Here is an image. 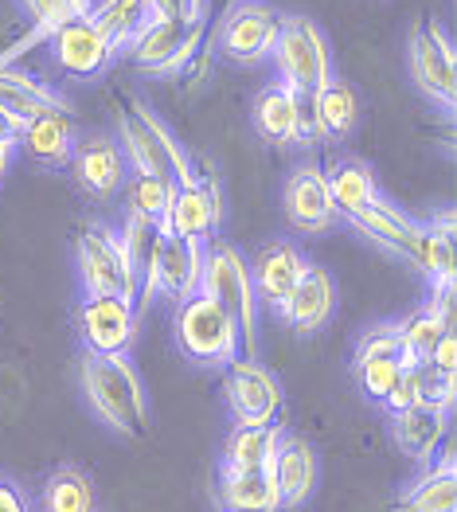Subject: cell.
<instances>
[{
    "label": "cell",
    "mask_w": 457,
    "mask_h": 512,
    "mask_svg": "<svg viewBox=\"0 0 457 512\" xmlns=\"http://www.w3.org/2000/svg\"><path fill=\"white\" fill-rule=\"evenodd\" d=\"M79 384L90 407L102 415V423L118 430L122 438H145L149 434V399L137 368L125 356H90L79 360Z\"/></svg>",
    "instance_id": "obj_1"
},
{
    "label": "cell",
    "mask_w": 457,
    "mask_h": 512,
    "mask_svg": "<svg viewBox=\"0 0 457 512\" xmlns=\"http://www.w3.org/2000/svg\"><path fill=\"white\" fill-rule=\"evenodd\" d=\"M118 133H122V157L125 169L141 172V176H165L176 188L196 184L192 161L184 153V145L172 137V129L137 98L118 102Z\"/></svg>",
    "instance_id": "obj_2"
},
{
    "label": "cell",
    "mask_w": 457,
    "mask_h": 512,
    "mask_svg": "<svg viewBox=\"0 0 457 512\" xmlns=\"http://www.w3.org/2000/svg\"><path fill=\"white\" fill-rule=\"evenodd\" d=\"M200 294L211 298L235 325L239 337L247 341V352H254V317H258V298L250 282L247 258L239 255L231 243L208 239L204 243V270H200Z\"/></svg>",
    "instance_id": "obj_3"
},
{
    "label": "cell",
    "mask_w": 457,
    "mask_h": 512,
    "mask_svg": "<svg viewBox=\"0 0 457 512\" xmlns=\"http://www.w3.org/2000/svg\"><path fill=\"white\" fill-rule=\"evenodd\" d=\"M270 55L282 75V86L293 90L297 98H313L333 79V59H329L325 36L305 16H278V36H274Z\"/></svg>",
    "instance_id": "obj_4"
},
{
    "label": "cell",
    "mask_w": 457,
    "mask_h": 512,
    "mask_svg": "<svg viewBox=\"0 0 457 512\" xmlns=\"http://www.w3.org/2000/svg\"><path fill=\"white\" fill-rule=\"evenodd\" d=\"M176 344L196 364H231L239 360V325L204 294H192L176 305Z\"/></svg>",
    "instance_id": "obj_5"
},
{
    "label": "cell",
    "mask_w": 457,
    "mask_h": 512,
    "mask_svg": "<svg viewBox=\"0 0 457 512\" xmlns=\"http://www.w3.org/2000/svg\"><path fill=\"white\" fill-rule=\"evenodd\" d=\"M75 258H79V278L83 290L94 298H125L137 309V274L125 258V247L118 231L90 223L83 227L79 243H75Z\"/></svg>",
    "instance_id": "obj_6"
},
{
    "label": "cell",
    "mask_w": 457,
    "mask_h": 512,
    "mask_svg": "<svg viewBox=\"0 0 457 512\" xmlns=\"http://www.w3.org/2000/svg\"><path fill=\"white\" fill-rule=\"evenodd\" d=\"M204 20H165V16H153L145 28H141V36L129 43V59L141 67V71H149V75H180L188 63H192V55L200 51V43H204Z\"/></svg>",
    "instance_id": "obj_7"
},
{
    "label": "cell",
    "mask_w": 457,
    "mask_h": 512,
    "mask_svg": "<svg viewBox=\"0 0 457 512\" xmlns=\"http://www.w3.org/2000/svg\"><path fill=\"white\" fill-rule=\"evenodd\" d=\"M223 391H227V407H231V415H235L239 427H270V423H278L282 403H286L278 376L266 372L254 356L227 364V384H223Z\"/></svg>",
    "instance_id": "obj_8"
},
{
    "label": "cell",
    "mask_w": 457,
    "mask_h": 512,
    "mask_svg": "<svg viewBox=\"0 0 457 512\" xmlns=\"http://www.w3.org/2000/svg\"><path fill=\"white\" fill-rule=\"evenodd\" d=\"M411 75L426 98L454 110L457 102V59L450 36L434 20H418L411 32Z\"/></svg>",
    "instance_id": "obj_9"
},
{
    "label": "cell",
    "mask_w": 457,
    "mask_h": 512,
    "mask_svg": "<svg viewBox=\"0 0 457 512\" xmlns=\"http://www.w3.org/2000/svg\"><path fill=\"white\" fill-rule=\"evenodd\" d=\"M274 36H278V12L270 4L262 0L231 4L219 24V51L235 63H262L274 51Z\"/></svg>",
    "instance_id": "obj_10"
},
{
    "label": "cell",
    "mask_w": 457,
    "mask_h": 512,
    "mask_svg": "<svg viewBox=\"0 0 457 512\" xmlns=\"http://www.w3.org/2000/svg\"><path fill=\"white\" fill-rule=\"evenodd\" d=\"M137 329V309L125 298H94L86 294L79 309V333L90 356H125Z\"/></svg>",
    "instance_id": "obj_11"
},
{
    "label": "cell",
    "mask_w": 457,
    "mask_h": 512,
    "mask_svg": "<svg viewBox=\"0 0 457 512\" xmlns=\"http://www.w3.org/2000/svg\"><path fill=\"white\" fill-rule=\"evenodd\" d=\"M282 204H286V219H290L297 231L325 235L336 223L329 180H325V169H317V165H301V169L293 172L290 180H286Z\"/></svg>",
    "instance_id": "obj_12"
},
{
    "label": "cell",
    "mask_w": 457,
    "mask_h": 512,
    "mask_svg": "<svg viewBox=\"0 0 457 512\" xmlns=\"http://www.w3.org/2000/svg\"><path fill=\"white\" fill-rule=\"evenodd\" d=\"M71 172H75V184L94 200H110L114 192H122L125 176H129L122 149L110 137L79 141L71 153Z\"/></svg>",
    "instance_id": "obj_13"
},
{
    "label": "cell",
    "mask_w": 457,
    "mask_h": 512,
    "mask_svg": "<svg viewBox=\"0 0 457 512\" xmlns=\"http://www.w3.org/2000/svg\"><path fill=\"white\" fill-rule=\"evenodd\" d=\"M51 40V51L59 59V67L75 79H90V75H102L110 63H114V47L106 43V36L90 24V20H71L63 24L59 32L47 36Z\"/></svg>",
    "instance_id": "obj_14"
},
{
    "label": "cell",
    "mask_w": 457,
    "mask_h": 512,
    "mask_svg": "<svg viewBox=\"0 0 457 512\" xmlns=\"http://www.w3.org/2000/svg\"><path fill=\"white\" fill-rule=\"evenodd\" d=\"M454 329V290H434L430 301L415 309L403 325H399V344H403V368L426 364L438 341Z\"/></svg>",
    "instance_id": "obj_15"
},
{
    "label": "cell",
    "mask_w": 457,
    "mask_h": 512,
    "mask_svg": "<svg viewBox=\"0 0 457 512\" xmlns=\"http://www.w3.org/2000/svg\"><path fill=\"white\" fill-rule=\"evenodd\" d=\"M215 227H219V188L204 176H196V184L176 188L172 208L165 215L168 235H184V239L208 243L215 235Z\"/></svg>",
    "instance_id": "obj_16"
},
{
    "label": "cell",
    "mask_w": 457,
    "mask_h": 512,
    "mask_svg": "<svg viewBox=\"0 0 457 512\" xmlns=\"http://www.w3.org/2000/svg\"><path fill=\"white\" fill-rule=\"evenodd\" d=\"M305 270H309V262H305V255L293 243H270V247H262L258 258L250 262L254 298L270 301L274 309H282Z\"/></svg>",
    "instance_id": "obj_17"
},
{
    "label": "cell",
    "mask_w": 457,
    "mask_h": 512,
    "mask_svg": "<svg viewBox=\"0 0 457 512\" xmlns=\"http://www.w3.org/2000/svg\"><path fill=\"white\" fill-rule=\"evenodd\" d=\"M16 145H20L32 161L47 165V169H63V165H71V153H75L79 137H75V122H71L67 110H47V114H40V118H32V122L20 126Z\"/></svg>",
    "instance_id": "obj_18"
},
{
    "label": "cell",
    "mask_w": 457,
    "mask_h": 512,
    "mask_svg": "<svg viewBox=\"0 0 457 512\" xmlns=\"http://www.w3.org/2000/svg\"><path fill=\"white\" fill-rule=\"evenodd\" d=\"M200 270H204V243L165 231L161 258H157V294L172 298L176 305L200 294Z\"/></svg>",
    "instance_id": "obj_19"
},
{
    "label": "cell",
    "mask_w": 457,
    "mask_h": 512,
    "mask_svg": "<svg viewBox=\"0 0 457 512\" xmlns=\"http://www.w3.org/2000/svg\"><path fill=\"white\" fill-rule=\"evenodd\" d=\"M333 305H336L333 278H329L321 266H309L278 313L286 317V325H290L293 333L309 337V333H317V329H325V325H329Z\"/></svg>",
    "instance_id": "obj_20"
},
{
    "label": "cell",
    "mask_w": 457,
    "mask_h": 512,
    "mask_svg": "<svg viewBox=\"0 0 457 512\" xmlns=\"http://www.w3.org/2000/svg\"><path fill=\"white\" fill-rule=\"evenodd\" d=\"M391 434H395V446L415 458V462H434L438 446L446 442L450 434V411L442 407H407V411H395L391 415Z\"/></svg>",
    "instance_id": "obj_21"
},
{
    "label": "cell",
    "mask_w": 457,
    "mask_h": 512,
    "mask_svg": "<svg viewBox=\"0 0 457 512\" xmlns=\"http://www.w3.org/2000/svg\"><path fill=\"white\" fill-rule=\"evenodd\" d=\"M407 258L434 282V290H454V215L446 212L438 223H426V227L418 223L415 251Z\"/></svg>",
    "instance_id": "obj_22"
},
{
    "label": "cell",
    "mask_w": 457,
    "mask_h": 512,
    "mask_svg": "<svg viewBox=\"0 0 457 512\" xmlns=\"http://www.w3.org/2000/svg\"><path fill=\"white\" fill-rule=\"evenodd\" d=\"M47 110H67V102L59 98V90H51L47 83L20 75V71H4L0 67V114L12 118L16 126L40 118Z\"/></svg>",
    "instance_id": "obj_23"
},
{
    "label": "cell",
    "mask_w": 457,
    "mask_h": 512,
    "mask_svg": "<svg viewBox=\"0 0 457 512\" xmlns=\"http://www.w3.org/2000/svg\"><path fill=\"white\" fill-rule=\"evenodd\" d=\"M282 427H235L227 446H223V470L219 473H262L274 466L278 446H282Z\"/></svg>",
    "instance_id": "obj_24"
},
{
    "label": "cell",
    "mask_w": 457,
    "mask_h": 512,
    "mask_svg": "<svg viewBox=\"0 0 457 512\" xmlns=\"http://www.w3.org/2000/svg\"><path fill=\"white\" fill-rule=\"evenodd\" d=\"M270 473H274V485H278L282 505L309 501V493L317 485V454H313V446L305 438H282Z\"/></svg>",
    "instance_id": "obj_25"
},
{
    "label": "cell",
    "mask_w": 457,
    "mask_h": 512,
    "mask_svg": "<svg viewBox=\"0 0 457 512\" xmlns=\"http://www.w3.org/2000/svg\"><path fill=\"white\" fill-rule=\"evenodd\" d=\"M399 512H457V458L442 450V458L403 493Z\"/></svg>",
    "instance_id": "obj_26"
},
{
    "label": "cell",
    "mask_w": 457,
    "mask_h": 512,
    "mask_svg": "<svg viewBox=\"0 0 457 512\" xmlns=\"http://www.w3.org/2000/svg\"><path fill=\"white\" fill-rule=\"evenodd\" d=\"M215 501L223 512H278L282 497L274 485V473H219Z\"/></svg>",
    "instance_id": "obj_27"
},
{
    "label": "cell",
    "mask_w": 457,
    "mask_h": 512,
    "mask_svg": "<svg viewBox=\"0 0 457 512\" xmlns=\"http://www.w3.org/2000/svg\"><path fill=\"white\" fill-rule=\"evenodd\" d=\"M250 122L254 129L266 137V141H274V145H293L297 141V122H301V98L286 90V86H266L258 98H254V106H250Z\"/></svg>",
    "instance_id": "obj_28"
},
{
    "label": "cell",
    "mask_w": 457,
    "mask_h": 512,
    "mask_svg": "<svg viewBox=\"0 0 457 512\" xmlns=\"http://www.w3.org/2000/svg\"><path fill=\"white\" fill-rule=\"evenodd\" d=\"M86 20L106 36V43L118 51H129V43L141 36V28L153 20L145 0H94L86 8Z\"/></svg>",
    "instance_id": "obj_29"
},
{
    "label": "cell",
    "mask_w": 457,
    "mask_h": 512,
    "mask_svg": "<svg viewBox=\"0 0 457 512\" xmlns=\"http://www.w3.org/2000/svg\"><path fill=\"white\" fill-rule=\"evenodd\" d=\"M352 223L375 239V243H383V247H391V251H399V255H411L415 251V239H418V223L411 215H403L395 204H387L383 196L368 204L360 215H352Z\"/></svg>",
    "instance_id": "obj_30"
},
{
    "label": "cell",
    "mask_w": 457,
    "mask_h": 512,
    "mask_svg": "<svg viewBox=\"0 0 457 512\" xmlns=\"http://www.w3.org/2000/svg\"><path fill=\"white\" fill-rule=\"evenodd\" d=\"M309 106H313L317 126H321L325 137H348L360 122V98L344 79H329L309 98Z\"/></svg>",
    "instance_id": "obj_31"
},
{
    "label": "cell",
    "mask_w": 457,
    "mask_h": 512,
    "mask_svg": "<svg viewBox=\"0 0 457 512\" xmlns=\"http://www.w3.org/2000/svg\"><path fill=\"white\" fill-rule=\"evenodd\" d=\"M325 180H329V196H333L336 215L352 219V215H360L368 204L379 200L372 172L364 169V165H356V161H340L333 172H325Z\"/></svg>",
    "instance_id": "obj_32"
},
{
    "label": "cell",
    "mask_w": 457,
    "mask_h": 512,
    "mask_svg": "<svg viewBox=\"0 0 457 512\" xmlns=\"http://www.w3.org/2000/svg\"><path fill=\"white\" fill-rule=\"evenodd\" d=\"M43 512H94L98 497H94V481L75 466H63L43 481Z\"/></svg>",
    "instance_id": "obj_33"
},
{
    "label": "cell",
    "mask_w": 457,
    "mask_h": 512,
    "mask_svg": "<svg viewBox=\"0 0 457 512\" xmlns=\"http://www.w3.org/2000/svg\"><path fill=\"white\" fill-rule=\"evenodd\" d=\"M125 215H137V219H153V223H165L168 208H172V196H176V184L165 176H125Z\"/></svg>",
    "instance_id": "obj_34"
},
{
    "label": "cell",
    "mask_w": 457,
    "mask_h": 512,
    "mask_svg": "<svg viewBox=\"0 0 457 512\" xmlns=\"http://www.w3.org/2000/svg\"><path fill=\"white\" fill-rule=\"evenodd\" d=\"M20 4L28 8V16L36 20V32H43V36L59 32L71 20H83L86 8H90V0H20Z\"/></svg>",
    "instance_id": "obj_35"
},
{
    "label": "cell",
    "mask_w": 457,
    "mask_h": 512,
    "mask_svg": "<svg viewBox=\"0 0 457 512\" xmlns=\"http://www.w3.org/2000/svg\"><path fill=\"white\" fill-rule=\"evenodd\" d=\"M356 376H360L364 395L383 403L391 395V387L399 384V376H403V360H364V364H356Z\"/></svg>",
    "instance_id": "obj_36"
},
{
    "label": "cell",
    "mask_w": 457,
    "mask_h": 512,
    "mask_svg": "<svg viewBox=\"0 0 457 512\" xmlns=\"http://www.w3.org/2000/svg\"><path fill=\"white\" fill-rule=\"evenodd\" d=\"M364 360H403L399 325H375V329H368L360 348H356V364H364Z\"/></svg>",
    "instance_id": "obj_37"
},
{
    "label": "cell",
    "mask_w": 457,
    "mask_h": 512,
    "mask_svg": "<svg viewBox=\"0 0 457 512\" xmlns=\"http://www.w3.org/2000/svg\"><path fill=\"white\" fill-rule=\"evenodd\" d=\"M418 384H422V403L426 407H442V411H454V376L430 368V364H418Z\"/></svg>",
    "instance_id": "obj_38"
},
{
    "label": "cell",
    "mask_w": 457,
    "mask_h": 512,
    "mask_svg": "<svg viewBox=\"0 0 457 512\" xmlns=\"http://www.w3.org/2000/svg\"><path fill=\"white\" fill-rule=\"evenodd\" d=\"M418 403H422V384H418V364H411V368H403L399 384L391 387V395L383 399V407L395 415V411H407V407H418Z\"/></svg>",
    "instance_id": "obj_39"
},
{
    "label": "cell",
    "mask_w": 457,
    "mask_h": 512,
    "mask_svg": "<svg viewBox=\"0 0 457 512\" xmlns=\"http://www.w3.org/2000/svg\"><path fill=\"white\" fill-rule=\"evenodd\" d=\"M430 368H438V372H446V376H454L457 372V333L450 329L442 341H438V348L430 352V360H426Z\"/></svg>",
    "instance_id": "obj_40"
},
{
    "label": "cell",
    "mask_w": 457,
    "mask_h": 512,
    "mask_svg": "<svg viewBox=\"0 0 457 512\" xmlns=\"http://www.w3.org/2000/svg\"><path fill=\"white\" fill-rule=\"evenodd\" d=\"M0 512H32L28 497L20 493V485H12L8 477H0Z\"/></svg>",
    "instance_id": "obj_41"
},
{
    "label": "cell",
    "mask_w": 457,
    "mask_h": 512,
    "mask_svg": "<svg viewBox=\"0 0 457 512\" xmlns=\"http://www.w3.org/2000/svg\"><path fill=\"white\" fill-rule=\"evenodd\" d=\"M153 16H165V20H184V0H145Z\"/></svg>",
    "instance_id": "obj_42"
},
{
    "label": "cell",
    "mask_w": 457,
    "mask_h": 512,
    "mask_svg": "<svg viewBox=\"0 0 457 512\" xmlns=\"http://www.w3.org/2000/svg\"><path fill=\"white\" fill-rule=\"evenodd\" d=\"M208 0H184V20H204Z\"/></svg>",
    "instance_id": "obj_43"
},
{
    "label": "cell",
    "mask_w": 457,
    "mask_h": 512,
    "mask_svg": "<svg viewBox=\"0 0 457 512\" xmlns=\"http://www.w3.org/2000/svg\"><path fill=\"white\" fill-rule=\"evenodd\" d=\"M16 133H20V126H16L12 118L0 114V141H16Z\"/></svg>",
    "instance_id": "obj_44"
},
{
    "label": "cell",
    "mask_w": 457,
    "mask_h": 512,
    "mask_svg": "<svg viewBox=\"0 0 457 512\" xmlns=\"http://www.w3.org/2000/svg\"><path fill=\"white\" fill-rule=\"evenodd\" d=\"M12 149H16V141H0V176L8 172V161H12Z\"/></svg>",
    "instance_id": "obj_45"
},
{
    "label": "cell",
    "mask_w": 457,
    "mask_h": 512,
    "mask_svg": "<svg viewBox=\"0 0 457 512\" xmlns=\"http://www.w3.org/2000/svg\"><path fill=\"white\" fill-rule=\"evenodd\" d=\"M208 4H215V8H219V12H227V8H231V4H235V0H208Z\"/></svg>",
    "instance_id": "obj_46"
}]
</instances>
